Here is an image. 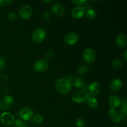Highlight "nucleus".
Wrapping results in <instances>:
<instances>
[{
  "label": "nucleus",
  "instance_id": "nucleus-1",
  "mask_svg": "<svg viewBox=\"0 0 127 127\" xmlns=\"http://www.w3.org/2000/svg\"><path fill=\"white\" fill-rule=\"evenodd\" d=\"M72 84L70 80L67 78H60L56 81L55 88L58 92L63 94H68L71 89Z\"/></svg>",
  "mask_w": 127,
  "mask_h": 127
},
{
  "label": "nucleus",
  "instance_id": "nucleus-2",
  "mask_svg": "<svg viewBox=\"0 0 127 127\" xmlns=\"http://www.w3.org/2000/svg\"><path fill=\"white\" fill-rule=\"evenodd\" d=\"M88 97H89V95H88V92L84 89L76 91L71 95L72 100L78 104L87 101Z\"/></svg>",
  "mask_w": 127,
  "mask_h": 127
},
{
  "label": "nucleus",
  "instance_id": "nucleus-3",
  "mask_svg": "<svg viewBox=\"0 0 127 127\" xmlns=\"http://www.w3.org/2000/svg\"><path fill=\"white\" fill-rule=\"evenodd\" d=\"M46 37V32L43 28L38 27L35 29L32 35V39L35 43H40Z\"/></svg>",
  "mask_w": 127,
  "mask_h": 127
},
{
  "label": "nucleus",
  "instance_id": "nucleus-4",
  "mask_svg": "<svg viewBox=\"0 0 127 127\" xmlns=\"http://www.w3.org/2000/svg\"><path fill=\"white\" fill-rule=\"evenodd\" d=\"M83 57L84 62L88 63H92L95 60L96 53L93 48H88L84 50L83 53Z\"/></svg>",
  "mask_w": 127,
  "mask_h": 127
},
{
  "label": "nucleus",
  "instance_id": "nucleus-5",
  "mask_svg": "<svg viewBox=\"0 0 127 127\" xmlns=\"http://www.w3.org/2000/svg\"><path fill=\"white\" fill-rule=\"evenodd\" d=\"M48 66H49V64H48V61L45 59H40L37 61L33 64V68L35 71L38 72V73H42L47 71Z\"/></svg>",
  "mask_w": 127,
  "mask_h": 127
},
{
  "label": "nucleus",
  "instance_id": "nucleus-6",
  "mask_svg": "<svg viewBox=\"0 0 127 127\" xmlns=\"http://www.w3.org/2000/svg\"><path fill=\"white\" fill-rule=\"evenodd\" d=\"M13 103L14 99L11 95H5L0 100V109L1 110H7L11 107Z\"/></svg>",
  "mask_w": 127,
  "mask_h": 127
},
{
  "label": "nucleus",
  "instance_id": "nucleus-7",
  "mask_svg": "<svg viewBox=\"0 0 127 127\" xmlns=\"http://www.w3.org/2000/svg\"><path fill=\"white\" fill-rule=\"evenodd\" d=\"M0 122L5 125H12L14 124V117L12 114L5 112L0 115Z\"/></svg>",
  "mask_w": 127,
  "mask_h": 127
},
{
  "label": "nucleus",
  "instance_id": "nucleus-8",
  "mask_svg": "<svg viewBox=\"0 0 127 127\" xmlns=\"http://www.w3.org/2000/svg\"><path fill=\"white\" fill-rule=\"evenodd\" d=\"M79 35L78 33L71 32L66 35L64 37V42L68 45H74L79 41Z\"/></svg>",
  "mask_w": 127,
  "mask_h": 127
},
{
  "label": "nucleus",
  "instance_id": "nucleus-9",
  "mask_svg": "<svg viewBox=\"0 0 127 127\" xmlns=\"http://www.w3.org/2000/svg\"><path fill=\"white\" fill-rule=\"evenodd\" d=\"M33 110H32L31 108L28 107L22 108L19 113V115L21 119L24 121H28V120H31L33 117Z\"/></svg>",
  "mask_w": 127,
  "mask_h": 127
},
{
  "label": "nucleus",
  "instance_id": "nucleus-10",
  "mask_svg": "<svg viewBox=\"0 0 127 127\" xmlns=\"http://www.w3.org/2000/svg\"><path fill=\"white\" fill-rule=\"evenodd\" d=\"M32 9L29 5H24L21 6L19 9L20 17L24 19H27L30 18L32 15Z\"/></svg>",
  "mask_w": 127,
  "mask_h": 127
},
{
  "label": "nucleus",
  "instance_id": "nucleus-11",
  "mask_svg": "<svg viewBox=\"0 0 127 127\" xmlns=\"http://www.w3.org/2000/svg\"><path fill=\"white\" fill-rule=\"evenodd\" d=\"M51 11L57 16H62L64 15L65 9L61 2H55L51 6Z\"/></svg>",
  "mask_w": 127,
  "mask_h": 127
},
{
  "label": "nucleus",
  "instance_id": "nucleus-12",
  "mask_svg": "<svg viewBox=\"0 0 127 127\" xmlns=\"http://www.w3.org/2000/svg\"><path fill=\"white\" fill-rule=\"evenodd\" d=\"M109 115L110 116V119L114 123H119L122 121L123 119L122 116L120 112L117 111L116 109H114V108H110L109 110Z\"/></svg>",
  "mask_w": 127,
  "mask_h": 127
},
{
  "label": "nucleus",
  "instance_id": "nucleus-13",
  "mask_svg": "<svg viewBox=\"0 0 127 127\" xmlns=\"http://www.w3.org/2000/svg\"><path fill=\"white\" fill-rule=\"evenodd\" d=\"M102 87L99 83L97 81H94L91 83L88 86L89 93L92 95H97L101 91Z\"/></svg>",
  "mask_w": 127,
  "mask_h": 127
},
{
  "label": "nucleus",
  "instance_id": "nucleus-14",
  "mask_svg": "<svg viewBox=\"0 0 127 127\" xmlns=\"http://www.w3.org/2000/svg\"><path fill=\"white\" fill-rule=\"evenodd\" d=\"M85 9L81 6H77L74 7L71 11V15L76 19H80L85 15Z\"/></svg>",
  "mask_w": 127,
  "mask_h": 127
},
{
  "label": "nucleus",
  "instance_id": "nucleus-15",
  "mask_svg": "<svg viewBox=\"0 0 127 127\" xmlns=\"http://www.w3.org/2000/svg\"><path fill=\"white\" fill-rule=\"evenodd\" d=\"M116 44L119 48H125L127 45V37L125 33H120L116 37Z\"/></svg>",
  "mask_w": 127,
  "mask_h": 127
},
{
  "label": "nucleus",
  "instance_id": "nucleus-16",
  "mask_svg": "<svg viewBox=\"0 0 127 127\" xmlns=\"http://www.w3.org/2000/svg\"><path fill=\"white\" fill-rule=\"evenodd\" d=\"M122 86L123 83L121 79L119 78H115L110 82L109 88L112 91L117 92L120 90V89L122 88Z\"/></svg>",
  "mask_w": 127,
  "mask_h": 127
},
{
  "label": "nucleus",
  "instance_id": "nucleus-17",
  "mask_svg": "<svg viewBox=\"0 0 127 127\" xmlns=\"http://www.w3.org/2000/svg\"><path fill=\"white\" fill-rule=\"evenodd\" d=\"M121 102V99L117 95H112L109 97V104L111 108L117 109L119 106H120Z\"/></svg>",
  "mask_w": 127,
  "mask_h": 127
},
{
  "label": "nucleus",
  "instance_id": "nucleus-18",
  "mask_svg": "<svg viewBox=\"0 0 127 127\" xmlns=\"http://www.w3.org/2000/svg\"><path fill=\"white\" fill-rule=\"evenodd\" d=\"M72 84L76 88H80L84 86L85 84V81H84V79L81 77H76L73 79Z\"/></svg>",
  "mask_w": 127,
  "mask_h": 127
},
{
  "label": "nucleus",
  "instance_id": "nucleus-19",
  "mask_svg": "<svg viewBox=\"0 0 127 127\" xmlns=\"http://www.w3.org/2000/svg\"><path fill=\"white\" fill-rule=\"evenodd\" d=\"M87 103L90 107L93 108V109L96 108L99 105L98 100L93 96H89L88 100H87Z\"/></svg>",
  "mask_w": 127,
  "mask_h": 127
},
{
  "label": "nucleus",
  "instance_id": "nucleus-20",
  "mask_svg": "<svg viewBox=\"0 0 127 127\" xmlns=\"http://www.w3.org/2000/svg\"><path fill=\"white\" fill-rule=\"evenodd\" d=\"M120 105H121V111H120V113L121 114L123 119H126L127 113V102L126 99H124L123 100Z\"/></svg>",
  "mask_w": 127,
  "mask_h": 127
},
{
  "label": "nucleus",
  "instance_id": "nucleus-21",
  "mask_svg": "<svg viewBox=\"0 0 127 127\" xmlns=\"http://www.w3.org/2000/svg\"><path fill=\"white\" fill-rule=\"evenodd\" d=\"M112 66L116 69H120L123 66V62L119 58H115L111 62Z\"/></svg>",
  "mask_w": 127,
  "mask_h": 127
},
{
  "label": "nucleus",
  "instance_id": "nucleus-22",
  "mask_svg": "<svg viewBox=\"0 0 127 127\" xmlns=\"http://www.w3.org/2000/svg\"><path fill=\"white\" fill-rule=\"evenodd\" d=\"M85 15L87 18L89 20H93L96 16V12L95 10L93 8L88 9L85 12Z\"/></svg>",
  "mask_w": 127,
  "mask_h": 127
},
{
  "label": "nucleus",
  "instance_id": "nucleus-23",
  "mask_svg": "<svg viewBox=\"0 0 127 127\" xmlns=\"http://www.w3.org/2000/svg\"><path fill=\"white\" fill-rule=\"evenodd\" d=\"M89 71V67L88 65H81L77 69V72L79 74H85Z\"/></svg>",
  "mask_w": 127,
  "mask_h": 127
},
{
  "label": "nucleus",
  "instance_id": "nucleus-24",
  "mask_svg": "<svg viewBox=\"0 0 127 127\" xmlns=\"http://www.w3.org/2000/svg\"><path fill=\"white\" fill-rule=\"evenodd\" d=\"M33 120L35 124H40L43 122V117L42 115H41L40 114H35V115L33 116Z\"/></svg>",
  "mask_w": 127,
  "mask_h": 127
},
{
  "label": "nucleus",
  "instance_id": "nucleus-25",
  "mask_svg": "<svg viewBox=\"0 0 127 127\" xmlns=\"http://www.w3.org/2000/svg\"><path fill=\"white\" fill-rule=\"evenodd\" d=\"M76 125L77 127H84L85 121L83 118H78L76 120Z\"/></svg>",
  "mask_w": 127,
  "mask_h": 127
},
{
  "label": "nucleus",
  "instance_id": "nucleus-26",
  "mask_svg": "<svg viewBox=\"0 0 127 127\" xmlns=\"http://www.w3.org/2000/svg\"><path fill=\"white\" fill-rule=\"evenodd\" d=\"M6 67V61L4 57H0V70H4Z\"/></svg>",
  "mask_w": 127,
  "mask_h": 127
},
{
  "label": "nucleus",
  "instance_id": "nucleus-27",
  "mask_svg": "<svg viewBox=\"0 0 127 127\" xmlns=\"http://www.w3.org/2000/svg\"><path fill=\"white\" fill-rule=\"evenodd\" d=\"M14 127H27L26 124L23 121L20 120H17L14 122Z\"/></svg>",
  "mask_w": 127,
  "mask_h": 127
},
{
  "label": "nucleus",
  "instance_id": "nucleus-28",
  "mask_svg": "<svg viewBox=\"0 0 127 127\" xmlns=\"http://www.w3.org/2000/svg\"><path fill=\"white\" fill-rule=\"evenodd\" d=\"M51 14L49 11H46L42 14V19L45 21H48L50 19Z\"/></svg>",
  "mask_w": 127,
  "mask_h": 127
},
{
  "label": "nucleus",
  "instance_id": "nucleus-29",
  "mask_svg": "<svg viewBox=\"0 0 127 127\" xmlns=\"http://www.w3.org/2000/svg\"><path fill=\"white\" fill-rule=\"evenodd\" d=\"M17 18V15L14 12H10L7 15V19L9 21H14Z\"/></svg>",
  "mask_w": 127,
  "mask_h": 127
},
{
  "label": "nucleus",
  "instance_id": "nucleus-30",
  "mask_svg": "<svg viewBox=\"0 0 127 127\" xmlns=\"http://www.w3.org/2000/svg\"><path fill=\"white\" fill-rule=\"evenodd\" d=\"M71 2L76 5H82L87 2L86 0H71Z\"/></svg>",
  "mask_w": 127,
  "mask_h": 127
},
{
  "label": "nucleus",
  "instance_id": "nucleus-31",
  "mask_svg": "<svg viewBox=\"0 0 127 127\" xmlns=\"http://www.w3.org/2000/svg\"><path fill=\"white\" fill-rule=\"evenodd\" d=\"M12 2L11 0H0V6H6L10 4Z\"/></svg>",
  "mask_w": 127,
  "mask_h": 127
},
{
  "label": "nucleus",
  "instance_id": "nucleus-32",
  "mask_svg": "<svg viewBox=\"0 0 127 127\" xmlns=\"http://www.w3.org/2000/svg\"><path fill=\"white\" fill-rule=\"evenodd\" d=\"M124 57L125 61L127 60V50H125L124 53Z\"/></svg>",
  "mask_w": 127,
  "mask_h": 127
},
{
  "label": "nucleus",
  "instance_id": "nucleus-33",
  "mask_svg": "<svg viewBox=\"0 0 127 127\" xmlns=\"http://www.w3.org/2000/svg\"><path fill=\"white\" fill-rule=\"evenodd\" d=\"M43 1V2H48V3H49V2H53V1H52V0H50V1Z\"/></svg>",
  "mask_w": 127,
  "mask_h": 127
},
{
  "label": "nucleus",
  "instance_id": "nucleus-34",
  "mask_svg": "<svg viewBox=\"0 0 127 127\" xmlns=\"http://www.w3.org/2000/svg\"><path fill=\"white\" fill-rule=\"evenodd\" d=\"M0 78H1V73H0Z\"/></svg>",
  "mask_w": 127,
  "mask_h": 127
},
{
  "label": "nucleus",
  "instance_id": "nucleus-35",
  "mask_svg": "<svg viewBox=\"0 0 127 127\" xmlns=\"http://www.w3.org/2000/svg\"></svg>",
  "mask_w": 127,
  "mask_h": 127
},
{
  "label": "nucleus",
  "instance_id": "nucleus-36",
  "mask_svg": "<svg viewBox=\"0 0 127 127\" xmlns=\"http://www.w3.org/2000/svg\"></svg>",
  "mask_w": 127,
  "mask_h": 127
}]
</instances>
